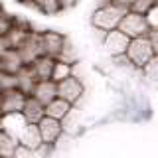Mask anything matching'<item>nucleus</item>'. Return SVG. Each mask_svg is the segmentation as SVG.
<instances>
[{"label": "nucleus", "instance_id": "bb28decb", "mask_svg": "<svg viewBox=\"0 0 158 158\" xmlns=\"http://www.w3.org/2000/svg\"><path fill=\"white\" fill-rule=\"evenodd\" d=\"M148 38H150V44H152V48H154V53L158 56V30H150Z\"/></svg>", "mask_w": 158, "mask_h": 158}, {"label": "nucleus", "instance_id": "c85d7f7f", "mask_svg": "<svg viewBox=\"0 0 158 158\" xmlns=\"http://www.w3.org/2000/svg\"><path fill=\"white\" fill-rule=\"evenodd\" d=\"M109 4H113V0H97V8H105Z\"/></svg>", "mask_w": 158, "mask_h": 158}, {"label": "nucleus", "instance_id": "c756f323", "mask_svg": "<svg viewBox=\"0 0 158 158\" xmlns=\"http://www.w3.org/2000/svg\"><path fill=\"white\" fill-rule=\"evenodd\" d=\"M0 132H4V115L0 113Z\"/></svg>", "mask_w": 158, "mask_h": 158}, {"label": "nucleus", "instance_id": "ddd939ff", "mask_svg": "<svg viewBox=\"0 0 158 158\" xmlns=\"http://www.w3.org/2000/svg\"><path fill=\"white\" fill-rule=\"evenodd\" d=\"M40 132H42L44 144H52V142L57 140V136L61 135V121H56V118L44 117L42 123H40Z\"/></svg>", "mask_w": 158, "mask_h": 158}, {"label": "nucleus", "instance_id": "1a4fd4ad", "mask_svg": "<svg viewBox=\"0 0 158 158\" xmlns=\"http://www.w3.org/2000/svg\"><path fill=\"white\" fill-rule=\"evenodd\" d=\"M16 75H18V89H20V91H22L24 95H30V93L34 95V91H36V87L40 83V79L36 75V71H34V67L32 65H24Z\"/></svg>", "mask_w": 158, "mask_h": 158}, {"label": "nucleus", "instance_id": "6ab92c4d", "mask_svg": "<svg viewBox=\"0 0 158 158\" xmlns=\"http://www.w3.org/2000/svg\"><path fill=\"white\" fill-rule=\"evenodd\" d=\"M34 6H36L40 12L48 14V16H53L59 10H63L61 4H59V0H34Z\"/></svg>", "mask_w": 158, "mask_h": 158}, {"label": "nucleus", "instance_id": "4468645a", "mask_svg": "<svg viewBox=\"0 0 158 158\" xmlns=\"http://www.w3.org/2000/svg\"><path fill=\"white\" fill-rule=\"evenodd\" d=\"M32 97H36L44 107H48L52 101L57 99V83L52 81V79H49V81H40Z\"/></svg>", "mask_w": 158, "mask_h": 158}, {"label": "nucleus", "instance_id": "f03ea898", "mask_svg": "<svg viewBox=\"0 0 158 158\" xmlns=\"http://www.w3.org/2000/svg\"><path fill=\"white\" fill-rule=\"evenodd\" d=\"M123 34H127L131 40H136V38H146L150 34V24L144 14H138V12H127V16L123 18L121 26H118Z\"/></svg>", "mask_w": 158, "mask_h": 158}, {"label": "nucleus", "instance_id": "0eeeda50", "mask_svg": "<svg viewBox=\"0 0 158 158\" xmlns=\"http://www.w3.org/2000/svg\"><path fill=\"white\" fill-rule=\"evenodd\" d=\"M18 52H20V56H22V59H24L26 65H32L38 57H42L44 52H42V44H40V34H32V32H30V36L26 38V42L18 48Z\"/></svg>", "mask_w": 158, "mask_h": 158}, {"label": "nucleus", "instance_id": "f257e3e1", "mask_svg": "<svg viewBox=\"0 0 158 158\" xmlns=\"http://www.w3.org/2000/svg\"><path fill=\"white\" fill-rule=\"evenodd\" d=\"M128 10H123L115 6V4H109L105 8H97L93 12V18H91V24L93 28H99V30H105V32H113V30H118L123 18L127 16Z\"/></svg>", "mask_w": 158, "mask_h": 158}, {"label": "nucleus", "instance_id": "393cba45", "mask_svg": "<svg viewBox=\"0 0 158 158\" xmlns=\"http://www.w3.org/2000/svg\"><path fill=\"white\" fill-rule=\"evenodd\" d=\"M135 2H136V0H113V4H115V6L123 8V10H128V12L132 10V6H135Z\"/></svg>", "mask_w": 158, "mask_h": 158}, {"label": "nucleus", "instance_id": "20e7f679", "mask_svg": "<svg viewBox=\"0 0 158 158\" xmlns=\"http://www.w3.org/2000/svg\"><path fill=\"white\" fill-rule=\"evenodd\" d=\"M128 46H131V38L127 34H123L121 30H113V32H107V38L103 42V48H105L107 53H111L113 57L125 56Z\"/></svg>", "mask_w": 158, "mask_h": 158}, {"label": "nucleus", "instance_id": "5701e85b", "mask_svg": "<svg viewBox=\"0 0 158 158\" xmlns=\"http://www.w3.org/2000/svg\"><path fill=\"white\" fill-rule=\"evenodd\" d=\"M146 20H148V24H150L152 30H158V4L146 14Z\"/></svg>", "mask_w": 158, "mask_h": 158}, {"label": "nucleus", "instance_id": "473e14b6", "mask_svg": "<svg viewBox=\"0 0 158 158\" xmlns=\"http://www.w3.org/2000/svg\"><path fill=\"white\" fill-rule=\"evenodd\" d=\"M156 4H158V0H156Z\"/></svg>", "mask_w": 158, "mask_h": 158}, {"label": "nucleus", "instance_id": "2eb2a0df", "mask_svg": "<svg viewBox=\"0 0 158 158\" xmlns=\"http://www.w3.org/2000/svg\"><path fill=\"white\" fill-rule=\"evenodd\" d=\"M32 67H34V71H36V75H38L40 81H49L52 75H53L56 59L49 57V56H42V57H38L36 61L32 63Z\"/></svg>", "mask_w": 158, "mask_h": 158}, {"label": "nucleus", "instance_id": "dca6fc26", "mask_svg": "<svg viewBox=\"0 0 158 158\" xmlns=\"http://www.w3.org/2000/svg\"><path fill=\"white\" fill-rule=\"evenodd\" d=\"M0 65H2V71L14 73V75H16L20 69L26 65V63H24V59H22V56H20L18 49H8L6 56L0 59Z\"/></svg>", "mask_w": 158, "mask_h": 158}, {"label": "nucleus", "instance_id": "a878e982", "mask_svg": "<svg viewBox=\"0 0 158 158\" xmlns=\"http://www.w3.org/2000/svg\"><path fill=\"white\" fill-rule=\"evenodd\" d=\"M8 49H12V46H10V42H8V38H6V36H0V59L6 56Z\"/></svg>", "mask_w": 158, "mask_h": 158}, {"label": "nucleus", "instance_id": "2f4dec72", "mask_svg": "<svg viewBox=\"0 0 158 158\" xmlns=\"http://www.w3.org/2000/svg\"><path fill=\"white\" fill-rule=\"evenodd\" d=\"M0 97H2V91H0Z\"/></svg>", "mask_w": 158, "mask_h": 158}, {"label": "nucleus", "instance_id": "4be33fe9", "mask_svg": "<svg viewBox=\"0 0 158 158\" xmlns=\"http://www.w3.org/2000/svg\"><path fill=\"white\" fill-rule=\"evenodd\" d=\"M154 6H156V0H136L135 6H132V12H138V14H144L146 16Z\"/></svg>", "mask_w": 158, "mask_h": 158}, {"label": "nucleus", "instance_id": "aec40b11", "mask_svg": "<svg viewBox=\"0 0 158 158\" xmlns=\"http://www.w3.org/2000/svg\"><path fill=\"white\" fill-rule=\"evenodd\" d=\"M71 77V63H65V61H56V67H53V75H52V81H63V79Z\"/></svg>", "mask_w": 158, "mask_h": 158}, {"label": "nucleus", "instance_id": "423d86ee", "mask_svg": "<svg viewBox=\"0 0 158 158\" xmlns=\"http://www.w3.org/2000/svg\"><path fill=\"white\" fill-rule=\"evenodd\" d=\"M40 44H42V52L44 56H49V57H56V56H61L63 48H65L67 40L61 36L59 32H44L40 34Z\"/></svg>", "mask_w": 158, "mask_h": 158}, {"label": "nucleus", "instance_id": "f3484780", "mask_svg": "<svg viewBox=\"0 0 158 158\" xmlns=\"http://www.w3.org/2000/svg\"><path fill=\"white\" fill-rule=\"evenodd\" d=\"M69 111H71V103H67V101H63V99L57 97L56 101H52L46 107V117L56 118V121H63V118L69 115Z\"/></svg>", "mask_w": 158, "mask_h": 158}, {"label": "nucleus", "instance_id": "b1692460", "mask_svg": "<svg viewBox=\"0 0 158 158\" xmlns=\"http://www.w3.org/2000/svg\"><path fill=\"white\" fill-rule=\"evenodd\" d=\"M12 30V22H10L8 16H0V36H8V32Z\"/></svg>", "mask_w": 158, "mask_h": 158}, {"label": "nucleus", "instance_id": "7c9ffc66", "mask_svg": "<svg viewBox=\"0 0 158 158\" xmlns=\"http://www.w3.org/2000/svg\"><path fill=\"white\" fill-rule=\"evenodd\" d=\"M18 2L26 4V6H34V0H18Z\"/></svg>", "mask_w": 158, "mask_h": 158}, {"label": "nucleus", "instance_id": "f8f14e48", "mask_svg": "<svg viewBox=\"0 0 158 158\" xmlns=\"http://www.w3.org/2000/svg\"><path fill=\"white\" fill-rule=\"evenodd\" d=\"M20 144L22 148H26V150H38L40 146L44 144V138H42V132H40V127L38 125H28L24 128L22 136H20Z\"/></svg>", "mask_w": 158, "mask_h": 158}, {"label": "nucleus", "instance_id": "39448f33", "mask_svg": "<svg viewBox=\"0 0 158 158\" xmlns=\"http://www.w3.org/2000/svg\"><path fill=\"white\" fill-rule=\"evenodd\" d=\"M26 95L20 89H10V91H2L0 97V113L2 115H10V113H22L24 105H26Z\"/></svg>", "mask_w": 158, "mask_h": 158}, {"label": "nucleus", "instance_id": "6e6552de", "mask_svg": "<svg viewBox=\"0 0 158 158\" xmlns=\"http://www.w3.org/2000/svg\"><path fill=\"white\" fill-rule=\"evenodd\" d=\"M81 95H83V85H81V81L75 79L73 75L57 83V97L63 99V101H67V103L73 105Z\"/></svg>", "mask_w": 158, "mask_h": 158}, {"label": "nucleus", "instance_id": "7ed1b4c3", "mask_svg": "<svg viewBox=\"0 0 158 158\" xmlns=\"http://www.w3.org/2000/svg\"><path fill=\"white\" fill-rule=\"evenodd\" d=\"M154 48L150 44V38H136V40H131V46L127 49V57L132 61V65L136 67H144L152 57H154Z\"/></svg>", "mask_w": 158, "mask_h": 158}, {"label": "nucleus", "instance_id": "a211bd4d", "mask_svg": "<svg viewBox=\"0 0 158 158\" xmlns=\"http://www.w3.org/2000/svg\"><path fill=\"white\" fill-rule=\"evenodd\" d=\"M20 150V140L8 132H0V158H14Z\"/></svg>", "mask_w": 158, "mask_h": 158}, {"label": "nucleus", "instance_id": "cd10ccee", "mask_svg": "<svg viewBox=\"0 0 158 158\" xmlns=\"http://www.w3.org/2000/svg\"><path fill=\"white\" fill-rule=\"evenodd\" d=\"M75 2H77V0H59V4H61V8H63V10L73 8V6H75Z\"/></svg>", "mask_w": 158, "mask_h": 158}, {"label": "nucleus", "instance_id": "9b49d317", "mask_svg": "<svg viewBox=\"0 0 158 158\" xmlns=\"http://www.w3.org/2000/svg\"><path fill=\"white\" fill-rule=\"evenodd\" d=\"M22 115L26 117V121L30 123V125H40L42 118L46 117V107H44L36 97H28L26 105H24V109H22Z\"/></svg>", "mask_w": 158, "mask_h": 158}, {"label": "nucleus", "instance_id": "412c9836", "mask_svg": "<svg viewBox=\"0 0 158 158\" xmlns=\"http://www.w3.org/2000/svg\"><path fill=\"white\" fill-rule=\"evenodd\" d=\"M142 69H144V79H146V81H148V83H154V85H158V56L152 57Z\"/></svg>", "mask_w": 158, "mask_h": 158}, {"label": "nucleus", "instance_id": "9d476101", "mask_svg": "<svg viewBox=\"0 0 158 158\" xmlns=\"http://www.w3.org/2000/svg\"><path fill=\"white\" fill-rule=\"evenodd\" d=\"M30 123L26 121V117L22 113H10V115H4V132H8L10 136L18 138L22 136L24 128H26Z\"/></svg>", "mask_w": 158, "mask_h": 158}]
</instances>
